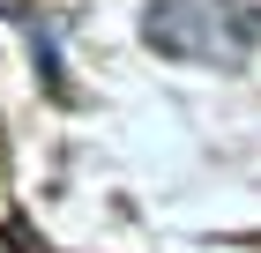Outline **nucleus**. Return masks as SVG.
<instances>
[{
    "instance_id": "f257e3e1",
    "label": "nucleus",
    "mask_w": 261,
    "mask_h": 253,
    "mask_svg": "<svg viewBox=\"0 0 261 253\" xmlns=\"http://www.w3.org/2000/svg\"><path fill=\"white\" fill-rule=\"evenodd\" d=\"M217 22H224L217 0H157L149 8V45L187 52V60H239V38L217 30Z\"/></svg>"
}]
</instances>
